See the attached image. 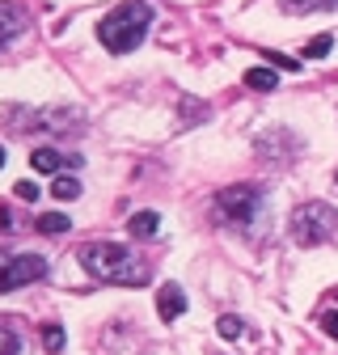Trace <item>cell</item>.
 I'll return each instance as SVG.
<instances>
[{
	"mask_svg": "<svg viewBox=\"0 0 338 355\" xmlns=\"http://www.w3.org/2000/svg\"><path fill=\"white\" fill-rule=\"evenodd\" d=\"M80 266L89 271V279H102V284H118V288H140L148 284V266L127 250V245H114V241H89L80 245Z\"/></svg>",
	"mask_w": 338,
	"mask_h": 355,
	"instance_id": "obj_1",
	"label": "cell"
},
{
	"mask_svg": "<svg viewBox=\"0 0 338 355\" xmlns=\"http://www.w3.org/2000/svg\"><path fill=\"white\" fill-rule=\"evenodd\" d=\"M148 26H152V5H148V0H123V5H114L98 21V38H102L106 51L127 55V51H136L144 42Z\"/></svg>",
	"mask_w": 338,
	"mask_h": 355,
	"instance_id": "obj_2",
	"label": "cell"
},
{
	"mask_svg": "<svg viewBox=\"0 0 338 355\" xmlns=\"http://www.w3.org/2000/svg\"><path fill=\"white\" fill-rule=\"evenodd\" d=\"M263 207H267V199L258 187H224L216 195V216L233 229H254L263 220Z\"/></svg>",
	"mask_w": 338,
	"mask_h": 355,
	"instance_id": "obj_3",
	"label": "cell"
},
{
	"mask_svg": "<svg viewBox=\"0 0 338 355\" xmlns=\"http://www.w3.org/2000/svg\"><path fill=\"white\" fill-rule=\"evenodd\" d=\"M338 233V211L321 199H309L305 207L292 211V237L296 245H321Z\"/></svg>",
	"mask_w": 338,
	"mask_h": 355,
	"instance_id": "obj_4",
	"label": "cell"
},
{
	"mask_svg": "<svg viewBox=\"0 0 338 355\" xmlns=\"http://www.w3.org/2000/svg\"><path fill=\"white\" fill-rule=\"evenodd\" d=\"M47 275V258H38V254H17L13 262L0 266V292H17L34 279Z\"/></svg>",
	"mask_w": 338,
	"mask_h": 355,
	"instance_id": "obj_5",
	"label": "cell"
},
{
	"mask_svg": "<svg viewBox=\"0 0 338 355\" xmlns=\"http://www.w3.org/2000/svg\"><path fill=\"white\" fill-rule=\"evenodd\" d=\"M157 313H161V322H178L186 313V292L178 284H165L157 292Z\"/></svg>",
	"mask_w": 338,
	"mask_h": 355,
	"instance_id": "obj_6",
	"label": "cell"
},
{
	"mask_svg": "<svg viewBox=\"0 0 338 355\" xmlns=\"http://www.w3.org/2000/svg\"><path fill=\"white\" fill-rule=\"evenodd\" d=\"M127 229H132V237L148 241V237H157V229H161V216H157V211H136L132 220H127Z\"/></svg>",
	"mask_w": 338,
	"mask_h": 355,
	"instance_id": "obj_7",
	"label": "cell"
},
{
	"mask_svg": "<svg viewBox=\"0 0 338 355\" xmlns=\"http://www.w3.org/2000/svg\"><path fill=\"white\" fill-rule=\"evenodd\" d=\"M26 26V13L21 9H13V5H0V47H5V42L17 34Z\"/></svg>",
	"mask_w": 338,
	"mask_h": 355,
	"instance_id": "obj_8",
	"label": "cell"
},
{
	"mask_svg": "<svg viewBox=\"0 0 338 355\" xmlns=\"http://www.w3.org/2000/svg\"><path fill=\"white\" fill-rule=\"evenodd\" d=\"M30 165H34L38 173H60L64 157H60L55 148H34V153H30Z\"/></svg>",
	"mask_w": 338,
	"mask_h": 355,
	"instance_id": "obj_9",
	"label": "cell"
},
{
	"mask_svg": "<svg viewBox=\"0 0 338 355\" xmlns=\"http://www.w3.org/2000/svg\"><path fill=\"white\" fill-rule=\"evenodd\" d=\"M34 225H38V233H47V237H60V233H68V229H72L64 211H47V216H38Z\"/></svg>",
	"mask_w": 338,
	"mask_h": 355,
	"instance_id": "obj_10",
	"label": "cell"
},
{
	"mask_svg": "<svg viewBox=\"0 0 338 355\" xmlns=\"http://www.w3.org/2000/svg\"><path fill=\"white\" fill-rule=\"evenodd\" d=\"M287 13H317V9H338V0H279Z\"/></svg>",
	"mask_w": 338,
	"mask_h": 355,
	"instance_id": "obj_11",
	"label": "cell"
},
{
	"mask_svg": "<svg viewBox=\"0 0 338 355\" xmlns=\"http://www.w3.org/2000/svg\"><path fill=\"white\" fill-rule=\"evenodd\" d=\"M245 85L258 89V94H271V89H275V72L271 68H249L245 72Z\"/></svg>",
	"mask_w": 338,
	"mask_h": 355,
	"instance_id": "obj_12",
	"label": "cell"
},
{
	"mask_svg": "<svg viewBox=\"0 0 338 355\" xmlns=\"http://www.w3.org/2000/svg\"><path fill=\"white\" fill-rule=\"evenodd\" d=\"M51 191H55V199H76L80 195V182H76V178H68V173H60Z\"/></svg>",
	"mask_w": 338,
	"mask_h": 355,
	"instance_id": "obj_13",
	"label": "cell"
},
{
	"mask_svg": "<svg viewBox=\"0 0 338 355\" xmlns=\"http://www.w3.org/2000/svg\"><path fill=\"white\" fill-rule=\"evenodd\" d=\"M42 347L51 355H60L64 351V326H42Z\"/></svg>",
	"mask_w": 338,
	"mask_h": 355,
	"instance_id": "obj_14",
	"label": "cell"
},
{
	"mask_svg": "<svg viewBox=\"0 0 338 355\" xmlns=\"http://www.w3.org/2000/svg\"><path fill=\"white\" fill-rule=\"evenodd\" d=\"M330 47H334V38H330V34H321V38H313L309 47H305V60H321Z\"/></svg>",
	"mask_w": 338,
	"mask_h": 355,
	"instance_id": "obj_15",
	"label": "cell"
},
{
	"mask_svg": "<svg viewBox=\"0 0 338 355\" xmlns=\"http://www.w3.org/2000/svg\"><path fill=\"white\" fill-rule=\"evenodd\" d=\"M216 330H220L224 338H241V334H245V322H241V318H220Z\"/></svg>",
	"mask_w": 338,
	"mask_h": 355,
	"instance_id": "obj_16",
	"label": "cell"
},
{
	"mask_svg": "<svg viewBox=\"0 0 338 355\" xmlns=\"http://www.w3.org/2000/svg\"><path fill=\"white\" fill-rule=\"evenodd\" d=\"M0 355H17V334L5 322H0Z\"/></svg>",
	"mask_w": 338,
	"mask_h": 355,
	"instance_id": "obj_17",
	"label": "cell"
},
{
	"mask_svg": "<svg viewBox=\"0 0 338 355\" xmlns=\"http://www.w3.org/2000/svg\"><path fill=\"white\" fill-rule=\"evenodd\" d=\"M267 64H275V68H283V72H301V64L287 60V55H279V51H267Z\"/></svg>",
	"mask_w": 338,
	"mask_h": 355,
	"instance_id": "obj_18",
	"label": "cell"
},
{
	"mask_svg": "<svg viewBox=\"0 0 338 355\" xmlns=\"http://www.w3.org/2000/svg\"><path fill=\"white\" fill-rule=\"evenodd\" d=\"M321 330L330 338H338V309H330V313H321Z\"/></svg>",
	"mask_w": 338,
	"mask_h": 355,
	"instance_id": "obj_19",
	"label": "cell"
},
{
	"mask_svg": "<svg viewBox=\"0 0 338 355\" xmlns=\"http://www.w3.org/2000/svg\"><path fill=\"white\" fill-rule=\"evenodd\" d=\"M17 195H21V199H38V187H34V182H17Z\"/></svg>",
	"mask_w": 338,
	"mask_h": 355,
	"instance_id": "obj_20",
	"label": "cell"
},
{
	"mask_svg": "<svg viewBox=\"0 0 338 355\" xmlns=\"http://www.w3.org/2000/svg\"><path fill=\"white\" fill-rule=\"evenodd\" d=\"M0 165H5V148H0Z\"/></svg>",
	"mask_w": 338,
	"mask_h": 355,
	"instance_id": "obj_21",
	"label": "cell"
}]
</instances>
